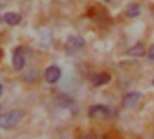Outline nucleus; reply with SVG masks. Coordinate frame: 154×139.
Listing matches in <instances>:
<instances>
[{"mask_svg": "<svg viewBox=\"0 0 154 139\" xmlns=\"http://www.w3.org/2000/svg\"><path fill=\"white\" fill-rule=\"evenodd\" d=\"M24 111L21 109L11 110L0 117V128L9 129L15 127L24 118Z\"/></svg>", "mask_w": 154, "mask_h": 139, "instance_id": "1", "label": "nucleus"}, {"mask_svg": "<svg viewBox=\"0 0 154 139\" xmlns=\"http://www.w3.org/2000/svg\"><path fill=\"white\" fill-rule=\"evenodd\" d=\"M86 42L84 40V38L80 35H69L67 43H66V52L69 55H73L75 53H77L79 51H80L84 45H85Z\"/></svg>", "mask_w": 154, "mask_h": 139, "instance_id": "2", "label": "nucleus"}, {"mask_svg": "<svg viewBox=\"0 0 154 139\" xmlns=\"http://www.w3.org/2000/svg\"><path fill=\"white\" fill-rule=\"evenodd\" d=\"M109 116V109L104 105H93L88 109V117L96 120L106 119Z\"/></svg>", "mask_w": 154, "mask_h": 139, "instance_id": "3", "label": "nucleus"}, {"mask_svg": "<svg viewBox=\"0 0 154 139\" xmlns=\"http://www.w3.org/2000/svg\"><path fill=\"white\" fill-rule=\"evenodd\" d=\"M60 76H61V71L56 65L49 66L44 72V79L46 82L49 84L56 83L60 79Z\"/></svg>", "mask_w": 154, "mask_h": 139, "instance_id": "4", "label": "nucleus"}, {"mask_svg": "<svg viewBox=\"0 0 154 139\" xmlns=\"http://www.w3.org/2000/svg\"><path fill=\"white\" fill-rule=\"evenodd\" d=\"M13 67L15 71H21L25 66V58L23 51L21 47H17L13 53Z\"/></svg>", "mask_w": 154, "mask_h": 139, "instance_id": "5", "label": "nucleus"}, {"mask_svg": "<svg viewBox=\"0 0 154 139\" xmlns=\"http://www.w3.org/2000/svg\"><path fill=\"white\" fill-rule=\"evenodd\" d=\"M112 77L109 73L107 72H100V73H96L94 74L91 79L90 81L92 83V85L94 87H101L103 85H106L107 83L110 82Z\"/></svg>", "mask_w": 154, "mask_h": 139, "instance_id": "6", "label": "nucleus"}, {"mask_svg": "<svg viewBox=\"0 0 154 139\" xmlns=\"http://www.w3.org/2000/svg\"><path fill=\"white\" fill-rule=\"evenodd\" d=\"M142 94L137 91L127 93L123 99V105L125 108H132L140 100Z\"/></svg>", "mask_w": 154, "mask_h": 139, "instance_id": "7", "label": "nucleus"}, {"mask_svg": "<svg viewBox=\"0 0 154 139\" xmlns=\"http://www.w3.org/2000/svg\"><path fill=\"white\" fill-rule=\"evenodd\" d=\"M126 54L131 57H143L146 54V49L143 43H137L126 51Z\"/></svg>", "mask_w": 154, "mask_h": 139, "instance_id": "8", "label": "nucleus"}, {"mask_svg": "<svg viewBox=\"0 0 154 139\" xmlns=\"http://www.w3.org/2000/svg\"><path fill=\"white\" fill-rule=\"evenodd\" d=\"M2 19L6 24L10 26H15L19 24V23L21 22L22 16L18 13H15V12H7L4 14Z\"/></svg>", "mask_w": 154, "mask_h": 139, "instance_id": "9", "label": "nucleus"}, {"mask_svg": "<svg viewBox=\"0 0 154 139\" xmlns=\"http://www.w3.org/2000/svg\"><path fill=\"white\" fill-rule=\"evenodd\" d=\"M140 13H141V9H140L139 5H137V4H132V5H128L127 9L125 10L126 16H128L130 18L138 16L140 14Z\"/></svg>", "mask_w": 154, "mask_h": 139, "instance_id": "10", "label": "nucleus"}, {"mask_svg": "<svg viewBox=\"0 0 154 139\" xmlns=\"http://www.w3.org/2000/svg\"><path fill=\"white\" fill-rule=\"evenodd\" d=\"M147 55H148V57H149L150 60L154 61V43L150 46V48H149V50H148Z\"/></svg>", "mask_w": 154, "mask_h": 139, "instance_id": "11", "label": "nucleus"}, {"mask_svg": "<svg viewBox=\"0 0 154 139\" xmlns=\"http://www.w3.org/2000/svg\"><path fill=\"white\" fill-rule=\"evenodd\" d=\"M78 139H97V136L93 133H90V134H87V135H84L82 137H80Z\"/></svg>", "mask_w": 154, "mask_h": 139, "instance_id": "12", "label": "nucleus"}, {"mask_svg": "<svg viewBox=\"0 0 154 139\" xmlns=\"http://www.w3.org/2000/svg\"><path fill=\"white\" fill-rule=\"evenodd\" d=\"M103 139H116L114 137H112V136H109V135H106V136H105Z\"/></svg>", "mask_w": 154, "mask_h": 139, "instance_id": "13", "label": "nucleus"}, {"mask_svg": "<svg viewBox=\"0 0 154 139\" xmlns=\"http://www.w3.org/2000/svg\"><path fill=\"white\" fill-rule=\"evenodd\" d=\"M3 90H3V86H2V85L0 84V96H1L2 94H3Z\"/></svg>", "mask_w": 154, "mask_h": 139, "instance_id": "14", "label": "nucleus"}, {"mask_svg": "<svg viewBox=\"0 0 154 139\" xmlns=\"http://www.w3.org/2000/svg\"><path fill=\"white\" fill-rule=\"evenodd\" d=\"M105 1H106V2H110L111 0H105Z\"/></svg>", "mask_w": 154, "mask_h": 139, "instance_id": "15", "label": "nucleus"}, {"mask_svg": "<svg viewBox=\"0 0 154 139\" xmlns=\"http://www.w3.org/2000/svg\"><path fill=\"white\" fill-rule=\"evenodd\" d=\"M152 84L154 85V78H153V80H152Z\"/></svg>", "mask_w": 154, "mask_h": 139, "instance_id": "16", "label": "nucleus"}]
</instances>
